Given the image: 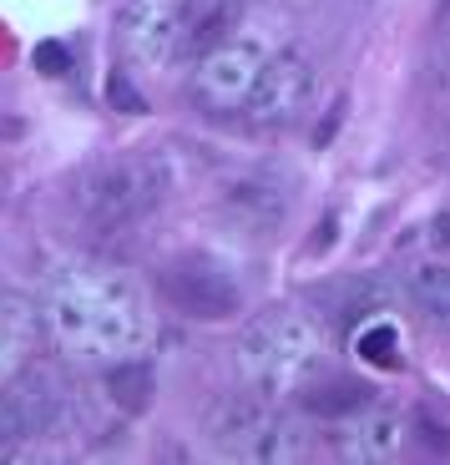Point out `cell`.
Returning a JSON list of instances; mask_svg holds the SVG:
<instances>
[{"label": "cell", "mask_w": 450, "mask_h": 465, "mask_svg": "<svg viewBox=\"0 0 450 465\" xmlns=\"http://www.w3.org/2000/svg\"><path fill=\"white\" fill-rule=\"evenodd\" d=\"M41 319L61 354L76 364H116L142 344V299L116 268L71 263L56 268L41 293Z\"/></svg>", "instance_id": "6da1fadb"}, {"label": "cell", "mask_w": 450, "mask_h": 465, "mask_svg": "<svg viewBox=\"0 0 450 465\" xmlns=\"http://www.w3.org/2000/svg\"><path fill=\"white\" fill-rule=\"evenodd\" d=\"M324 354V339L314 329V319L304 309H264L258 319H248V329L238 334V349H233V364H238V380L258 395H289L314 374Z\"/></svg>", "instance_id": "7a4b0ae2"}, {"label": "cell", "mask_w": 450, "mask_h": 465, "mask_svg": "<svg viewBox=\"0 0 450 465\" xmlns=\"http://www.w3.org/2000/svg\"><path fill=\"white\" fill-rule=\"evenodd\" d=\"M167 167L162 157H147V152H132V157H106V163L86 167L71 187V208H76L81 223L92 228H127V223H142L162 198H167Z\"/></svg>", "instance_id": "3957f363"}, {"label": "cell", "mask_w": 450, "mask_h": 465, "mask_svg": "<svg viewBox=\"0 0 450 465\" xmlns=\"http://www.w3.org/2000/svg\"><path fill=\"white\" fill-rule=\"evenodd\" d=\"M208 435L233 460H304L309 455V435L299 420H284L274 400L248 384L208 410Z\"/></svg>", "instance_id": "277c9868"}, {"label": "cell", "mask_w": 450, "mask_h": 465, "mask_svg": "<svg viewBox=\"0 0 450 465\" xmlns=\"http://www.w3.org/2000/svg\"><path fill=\"white\" fill-rule=\"evenodd\" d=\"M157 289H162V299L187 319H213V324H218V319H233L243 309V283L208 253L167 258L162 273H157Z\"/></svg>", "instance_id": "5b68a950"}, {"label": "cell", "mask_w": 450, "mask_h": 465, "mask_svg": "<svg viewBox=\"0 0 450 465\" xmlns=\"http://www.w3.org/2000/svg\"><path fill=\"white\" fill-rule=\"evenodd\" d=\"M264 66H268L264 41L228 35L223 46H213L208 56L193 61V102L203 112H243L258 86V76H264Z\"/></svg>", "instance_id": "8992f818"}, {"label": "cell", "mask_w": 450, "mask_h": 465, "mask_svg": "<svg viewBox=\"0 0 450 465\" xmlns=\"http://www.w3.org/2000/svg\"><path fill=\"white\" fill-rule=\"evenodd\" d=\"M71 415V395L51 364H25L5 390H0V425L11 435H56Z\"/></svg>", "instance_id": "52a82bcc"}, {"label": "cell", "mask_w": 450, "mask_h": 465, "mask_svg": "<svg viewBox=\"0 0 450 465\" xmlns=\"http://www.w3.org/2000/svg\"><path fill=\"white\" fill-rule=\"evenodd\" d=\"M314 86H319L314 61L304 51H278V56H268L264 76H258V86H254V96H248L243 112L258 127H294L314 106Z\"/></svg>", "instance_id": "ba28073f"}, {"label": "cell", "mask_w": 450, "mask_h": 465, "mask_svg": "<svg viewBox=\"0 0 450 465\" xmlns=\"http://www.w3.org/2000/svg\"><path fill=\"white\" fill-rule=\"evenodd\" d=\"M223 213H228L233 228L268 238V232H278L294 213V177L274 173V167H258V173L238 177V183L223 193Z\"/></svg>", "instance_id": "9c48e42d"}, {"label": "cell", "mask_w": 450, "mask_h": 465, "mask_svg": "<svg viewBox=\"0 0 450 465\" xmlns=\"http://www.w3.org/2000/svg\"><path fill=\"white\" fill-rule=\"evenodd\" d=\"M405 440H410V420L385 410V405H375V400L365 410H355V415H345L339 430H335L339 455H345V460H359V465L395 460V455L405 450Z\"/></svg>", "instance_id": "30bf717a"}, {"label": "cell", "mask_w": 450, "mask_h": 465, "mask_svg": "<svg viewBox=\"0 0 450 465\" xmlns=\"http://www.w3.org/2000/svg\"><path fill=\"white\" fill-rule=\"evenodd\" d=\"M248 0H183L173 15V61H197L223 46L243 21Z\"/></svg>", "instance_id": "8fae6325"}, {"label": "cell", "mask_w": 450, "mask_h": 465, "mask_svg": "<svg viewBox=\"0 0 450 465\" xmlns=\"http://www.w3.org/2000/svg\"><path fill=\"white\" fill-rule=\"evenodd\" d=\"M41 334H46L41 303L21 299V293H0V390L35 360Z\"/></svg>", "instance_id": "7c38bea8"}, {"label": "cell", "mask_w": 450, "mask_h": 465, "mask_svg": "<svg viewBox=\"0 0 450 465\" xmlns=\"http://www.w3.org/2000/svg\"><path fill=\"white\" fill-rule=\"evenodd\" d=\"M183 0H127L122 25L142 61H173V15Z\"/></svg>", "instance_id": "4fadbf2b"}, {"label": "cell", "mask_w": 450, "mask_h": 465, "mask_svg": "<svg viewBox=\"0 0 450 465\" xmlns=\"http://www.w3.org/2000/svg\"><path fill=\"white\" fill-rule=\"evenodd\" d=\"M299 400L314 410V415H329V420H345L355 410L370 405V384L355 380V374H309L299 384Z\"/></svg>", "instance_id": "5bb4252c"}, {"label": "cell", "mask_w": 450, "mask_h": 465, "mask_svg": "<svg viewBox=\"0 0 450 465\" xmlns=\"http://www.w3.org/2000/svg\"><path fill=\"white\" fill-rule=\"evenodd\" d=\"M106 395H112L116 410L142 415V410L152 405V370H147V364H137L132 354H127V360H116L112 374H106Z\"/></svg>", "instance_id": "9a60e30c"}, {"label": "cell", "mask_w": 450, "mask_h": 465, "mask_svg": "<svg viewBox=\"0 0 450 465\" xmlns=\"http://www.w3.org/2000/svg\"><path fill=\"white\" fill-rule=\"evenodd\" d=\"M410 299L450 324V258H425L410 268Z\"/></svg>", "instance_id": "2e32d148"}, {"label": "cell", "mask_w": 450, "mask_h": 465, "mask_svg": "<svg viewBox=\"0 0 450 465\" xmlns=\"http://www.w3.org/2000/svg\"><path fill=\"white\" fill-rule=\"evenodd\" d=\"M410 440H425L435 455L450 450V410H440L435 400H420V410L410 415Z\"/></svg>", "instance_id": "e0dca14e"}, {"label": "cell", "mask_w": 450, "mask_h": 465, "mask_svg": "<svg viewBox=\"0 0 450 465\" xmlns=\"http://www.w3.org/2000/svg\"><path fill=\"white\" fill-rule=\"evenodd\" d=\"M425 86L435 96H450V15H445V25L435 31V41H430V51H425Z\"/></svg>", "instance_id": "ac0fdd59"}, {"label": "cell", "mask_w": 450, "mask_h": 465, "mask_svg": "<svg viewBox=\"0 0 450 465\" xmlns=\"http://www.w3.org/2000/svg\"><path fill=\"white\" fill-rule=\"evenodd\" d=\"M359 344H365V349H359L365 360H370V354H375V360H380V364H395V344H400V334H395L390 324H380V329H375V334H365V339H359Z\"/></svg>", "instance_id": "d6986e66"}]
</instances>
